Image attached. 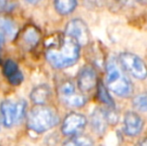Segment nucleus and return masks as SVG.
Wrapping results in <instances>:
<instances>
[{"label": "nucleus", "mask_w": 147, "mask_h": 146, "mask_svg": "<svg viewBox=\"0 0 147 146\" xmlns=\"http://www.w3.org/2000/svg\"><path fill=\"white\" fill-rule=\"evenodd\" d=\"M59 97L65 105L69 107H82L85 104V97L76 91L75 85L71 81H65L58 89Z\"/></svg>", "instance_id": "nucleus-6"}, {"label": "nucleus", "mask_w": 147, "mask_h": 146, "mask_svg": "<svg viewBox=\"0 0 147 146\" xmlns=\"http://www.w3.org/2000/svg\"><path fill=\"white\" fill-rule=\"evenodd\" d=\"M138 146H147V138H144L143 140L140 141Z\"/></svg>", "instance_id": "nucleus-23"}, {"label": "nucleus", "mask_w": 147, "mask_h": 146, "mask_svg": "<svg viewBox=\"0 0 147 146\" xmlns=\"http://www.w3.org/2000/svg\"><path fill=\"white\" fill-rule=\"evenodd\" d=\"M45 58L54 68H67L79 58L80 45L65 33L52 34L45 41Z\"/></svg>", "instance_id": "nucleus-1"}, {"label": "nucleus", "mask_w": 147, "mask_h": 146, "mask_svg": "<svg viewBox=\"0 0 147 146\" xmlns=\"http://www.w3.org/2000/svg\"><path fill=\"white\" fill-rule=\"evenodd\" d=\"M3 124L6 127H11L18 123L25 114L26 102L23 99L4 100L0 106Z\"/></svg>", "instance_id": "nucleus-4"}, {"label": "nucleus", "mask_w": 147, "mask_h": 146, "mask_svg": "<svg viewBox=\"0 0 147 146\" xmlns=\"http://www.w3.org/2000/svg\"><path fill=\"white\" fill-rule=\"evenodd\" d=\"M97 83L96 72L91 66H84L77 75V85L80 91L88 92L95 87Z\"/></svg>", "instance_id": "nucleus-10"}, {"label": "nucleus", "mask_w": 147, "mask_h": 146, "mask_svg": "<svg viewBox=\"0 0 147 146\" xmlns=\"http://www.w3.org/2000/svg\"><path fill=\"white\" fill-rule=\"evenodd\" d=\"M0 30L4 34V36L9 39H13L18 32V28L15 22L10 18L4 17V16H0Z\"/></svg>", "instance_id": "nucleus-14"}, {"label": "nucleus", "mask_w": 147, "mask_h": 146, "mask_svg": "<svg viewBox=\"0 0 147 146\" xmlns=\"http://www.w3.org/2000/svg\"><path fill=\"white\" fill-rule=\"evenodd\" d=\"M87 124V119L81 113L71 112L64 118L62 123V133L67 136H76L84 129Z\"/></svg>", "instance_id": "nucleus-9"}, {"label": "nucleus", "mask_w": 147, "mask_h": 146, "mask_svg": "<svg viewBox=\"0 0 147 146\" xmlns=\"http://www.w3.org/2000/svg\"><path fill=\"white\" fill-rule=\"evenodd\" d=\"M2 123H3V120H2V116H1V114H0V130H1V125H2Z\"/></svg>", "instance_id": "nucleus-24"}, {"label": "nucleus", "mask_w": 147, "mask_h": 146, "mask_svg": "<svg viewBox=\"0 0 147 146\" xmlns=\"http://www.w3.org/2000/svg\"><path fill=\"white\" fill-rule=\"evenodd\" d=\"M106 84L110 91L120 97H128L133 92V85L116 58H111L106 65Z\"/></svg>", "instance_id": "nucleus-2"}, {"label": "nucleus", "mask_w": 147, "mask_h": 146, "mask_svg": "<svg viewBox=\"0 0 147 146\" xmlns=\"http://www.w3.org/2000/svg\"><path fill=\"white\" fill-rule=\"evenodd\" d=\"M0 146H1V145H0Z\"/></svg>", "instance_id": "nucleus-25"}, {"label": "nucleus", "mask_w": 147, "mask_h": 146, "mask_svg": "<svg viewBox=\"0 0 147 146\" xmlns=\"http://www.w3.org/2000/svg\"><path fill=\"white\" fill-rule=\"evenodd\" d=\"M121 66L136 79L143 80L147 77V66L140 57L133 53L124 52L119 56Z\"/></svg>", "instance_id": "nucleus-5"}, {"label": "nucleus", "mask_w": 147, "mask_h": 146, "mask_svg": "<svg viewBox=\"0 0 147 146\" xmlns=\"http://www.w3.org/2000/svg\"><path fill=\"white\" fill-rule=\"evenodd\" d=\"M117 121V115L110 110L96 108L91 115V125L97 134H103L109 124H114Z\"/></svg>", "instance_id": "nucleus-7"}, {"label": "nucleus", "mask_w": 147, "mask_h": 146, "mask_svg": "<svg viewBox=\"0 0 147 146\" xmlns=\"http://www.w3.org/2000/svg\"><path fill=\"white\" fill-rule=\"evenodd\" d=\"M133 105L137 110L147 112V92L135 96L133 99Z\"/></svg>", "instance_id": "nucleus-18"}, {"label": "nucleus", "mask_w": 147, "mask_h": 146, "mask_svg": "<svg viewBox=\"0 0 147 146\" xmlns=\"http://www.w3.org/2000/svg\"><path fill=\"white\" fill-rule=\"evenodd\" d=\"M8 81H9L12 85H19V84L23 81V74H22L21 71H18L15 75L10 77L9 79H8Z\"/></svg>", "instance_id": "nucleus-20"}, {"label": "nucleus", "mask_w": 147, "mask_h": 146, "mask_svg": "<svg viewBox=\"0 0 147 146\" xmlns=\"http://www.w3.org/2000/svg\"><path fill=\"white\" fill-rule=\"evenodd\" d=\"M15 7V3L8 1H0V12L1 11H10V10L14 9Z\"/></svg>", "instance_id": "nucleus-21"}, {"label": "nucleus", "mask_w": 147, "mask_h": 146, "mask_svg": "<svg viewBox=\"0 0 147 146\" xmlns=\"http://www.w3.org/2000/svg\"><path fill=\"white\" fill-rule=\"evenodd\" d=\"M93 141L86 135H76L67 140L62 146H92Z\"/></svg>", "instance_id": "nucleus-17"}, {"label": "nucleus", "mask_w": 147, "mask_h": 146, "mask_svg": "<svg viewBox=\"0 0 147 146\" xmlns=\"http://www.w3.org/2000/svg\"><path fill=\"white\" fill-rule=\"evenodd\" d=\"M59 122L56 111L46 105H35L27 117V126L36 133L49 130Z\"/></svg>", "instance_id": "nucleus-3"}, {"label": "nucleus", "mask_w": 147, "mask_h": 146, "mask_svg": "<svg viewBox=\"0 0 147 146\" xmlns=\"http://www.w3.org/2000/svg\"><path fill=\"white\" fill-rule=\"evenodd\" d=\"M50 96V88L47 85H39L33 88L30 93V98L36 105H44Z\"/></svg>", "instance_id": "nucleus-12"}, {"label": "nucleus", "mask_w": 147, "mask_h": 146, "mask_svg": "<svg viewBox=\"0 0 147 146\" xmlns=\"http://www.w3.org/2000/svg\"><path fill=\"white\" fill-rule=\"evenodd\" d=\"M4 39H5V36H4V34L2 33V31L0 30V46H1L2 43L4 42Z\"/></svg>", "instance_id": "nucleus-22"}, {"label": "nucleus", "mask_w": 147, "mask_h": 146, "mask_svg": "<svg viewBox=\"0 0 147 146\" xmlns=\"http://www.w3.org/2000/svg\"><path fill=\"white\" fill-rule=\"evenodd\" d=\"M97 94H98V98L100 99V101L103 102L104 104H106V106L108 108H114L115 107L114 100H113V98L111 97L108 89L105 87V85L102 83V82H99Z\"/></svg>", "instance_id": "nucleus-16"}, {"label": "nucleus", "mask_w": 147, "mask_h": 146, "mask_svg": "<svg viewBox=\"0 0 147 146\" xmlns=\"http://www.w3.org/2000/svg\"><path fill=\"white\" fill-rule=\"evenodd\" d=\"M64 33L77 41L80 46L86 45L90 39L87 25L81 19H72L71 21L68 22Z\"/></svg>", "instance_id": "nucleus-8"}, {"label": "nucleus", "mask_w": 147, "mask_h": 146, "mask_svg": "<svg viewBox=\"0 0 147 146\" xmlns=\"http://www.w3.org/2000/svg\"><path fill=\"white\" fill-rule=\"evenodd\" d=\"M123 129L128 136H137L143 129V120L137 113L128 111L124 115Z\"/></svg>", "instance_id": "nucleus-11"}, {"label": "nucleus", "mask_w": 147, "mask_h": 146, "mask_svg": "<svg viewBox=\"0 0 147 146\" xmlns=\"http://www.w3.org/2000/svg\"><path fill=\"white\" fill-rule=\"evenodd\" d=\"M22 41L24 42V44L28 47V48H32L34 47L37 43L39 42L40 39V33L39 30L37 29L35 26L33 25H28L27 27L24 29L23 33L21 35Z\"/></svg>", "instance_id": "nucleus-13"}, {"label": "nucleus", "mask_w": 147, "mask_h": 146, "mask_svg": "<svg viewBox=\"0 0 147 146\" xmlns=\"http://www.w3.org/2000/svg\"><path fill=\"white\" fill-rule=\"evenodd\" d=\"M20 71L18 69V66L16 64V62H14L13 60H7L4 64V74L6 77L9 79L10 77H12L13 75H15L16 73Z\"/></svg>", "instance_id": "nucleus-19"}, {"label": "nucleus", "mask_w": 147, "mask_h": 146, "mask_svg": "<svg viewBox=\"0 0 147 146\" xmlns=\"http://www.w3.org/2000/svg\"><path fill=\"white\" fill-rule=\"evenodd\" d=\"M54 6L59 14L67 15L75 9L77 6V2L75 0H57L54 2Z\"/></svg>", "instance_id": "nucleus-15"}]
</instances>
